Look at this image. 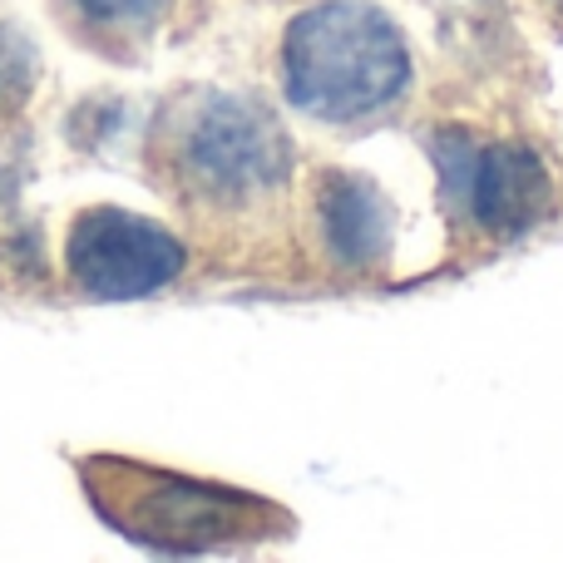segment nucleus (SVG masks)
Masks as SVG:
<instances>
[{
    "label": "nucleus",
    "instance_id": "nucleus-1",
    "mask_svg": "<svg viewBox=\"0 0 563 563\" xmlns=\"http://www.w3.org/2000/svg\"><path fill=\"white\" fill-rule=\"evenodd\" d=\"M287 99L311 119L351 124L406 89L410 49L400 30L366 0H327L301 10L282 45Z\"/></svg>",
    "mask_w": 563,
    "mask_h": 563
},
{
    "label": "nucleus",
    "instance_id": "nucleus-2",
    "mask_svg": "<svg viewBox=\"0 0 563 563\" xmlns=\"http://www.w3.org/2000/svg\"><path fill=\"white\" fill-rule=\"evenodd\" d=\"M85 485L109 525L154 549H184L188 554V549L273 539L277 529H287V515L257 495L164 475V470L129 465V460H95L85 470Z\"/></svg>",
    "mask_w": 563,
    "mask_h": 563
},
{
    "label": "nucleus",
    "instance_id": "nucleus-3",
    "mask_svg": "<svg viewBox=\"0 0 563 563\" xmlns=\"http://www.w3.org/2000/svg\"><path fill=\"white\" fill-rule=\"evenodd\" d=\"M184 178L203 198L247 203L287 184L291 154L277 119L247 99H208L184 129Z\"/></svg>",
    "mask_w": 563,
    "mask_h": 563
},
{
    "label": "nucleus",
    "instance_id": "nucleus-4",
    "mask_svg": "<svg viewBox=\"0 0 563 563\" xmlns=\"http://www.w3.org/2000/svg\"><path fill=\"white\" fill-rule=\"evenodd\" d=\"M445 184V203L495 238L534 228L549 208V174L539 154L519 144H475L465 134H440L430 144Z\"/></svg>",
    "mask_w": 563,
    "mask_h": 563
},
{
    "label": "nucleus",
    "instance_id": "nucleus-5",
    "mask_svg": "<svg viewBox=\"0 0 563 563\" xmlns=\"http://www.w3.org/2000/svg\"><path fill=\"white\" fill-rule=\"evenodd\" d=\"M184 273V243L124 208H89L69 233V282L95 301H134Z\"/></svg>",
    "mask_w": 563,
    "mask_h": 563
},
{
    "label": "nucleus",
    "instance_id": "nucleus-6",
    "mask_svg": "<svg viewBox=\"0 0 563 563\" xmlns=\"http://www.w3.org/2000/svg\"><path fill=\"white\" fill-rule=\"evenodd\" d=\"M317 228L327 253L341 267H371L386 257L390 233H396V213H390L386 194L366 178H327L317 194Z\"/></svg>",
    "mask_w": 563,
    "mask_h": 563
},
{
    "label": "nucleus",
    "instance_id": "nucleus-7",
    "mask_svg": "<svg viewBox=\"0 0 563 563\" xmlns=\"http://www.w3.org/2000/svg\"><path fill=\"white\" fill-rule=\"evenodd\" d=\"M35 79V55L15 30H0V109H15Z\"/></svg>",
    "mask_w": 563,
    "mask_h": 563
},
{
    "label": "nucleus",
    "instance_id": "nucleus-8",
    "mask_svg": "<svg viewBox=\"0 0 563 563\" xmlns=\"http://www.w3.org/2000/svg\"><path fill=\"white\" fill-rule=\"evenodd\" d=\"M89 20L99 25H119V30H144L154 25L158 15L168 10V0H75Z\"/></svg>",
    "mask_w": 563,
    "mask_h": 563
},
{
    "label": "nucleus",
    "instance_id": "nucleus-9",
    "mask_svg": "<svg viewBox=\"0 0 563 563\" xmlns=\"http://www.w3.org/2000/svg\"><path fill=\"white\" fill-rule=\"evenodd\" d=\"M549 5H554V10H559V15H563V0H549Z\"/></svg>",
    "mask_w": 563,
    "mask_h": 563
}]
</instances>
